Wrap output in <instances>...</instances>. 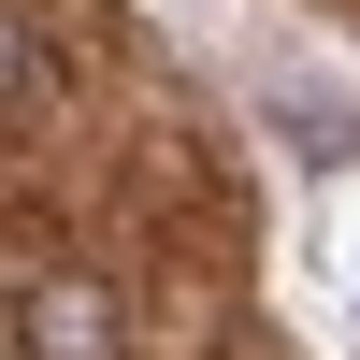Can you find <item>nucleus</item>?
<instances>
[{"instance_id":"f257e3e1","label":"nucleus","mask_w":360,"mask_h":360,"mask_svg":"<svg viewBox=\"0 0 360 360\" xmlns=\"http://www.w3.org/2000/svg\"><path fill=\"white\" fill-rule=\"evenodd\" d=\"M101 346H115L101 288H44V303H29V360H101Z\"/></svg>"}]
</instances>
